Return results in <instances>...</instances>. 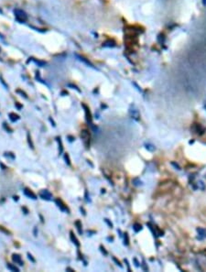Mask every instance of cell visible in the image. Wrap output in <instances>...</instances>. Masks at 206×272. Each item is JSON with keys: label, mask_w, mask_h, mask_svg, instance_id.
I'll return each instance as SVG.
<instances>
[{"label": "cell", "mask_w": 206, "mask_h": 272, "mask_svg": "<svg viewBox=\"0 0 206 272\" xmlns=\"http://www.w3.org/2000/svg\"><path fill=\"white\" fill-rule=\"evenodd\" d=\"M81 138L82 139V142H84V146L86 148H89L90 146V134L87 130H82L81 133Z\"/></svg>", "instance_id": "1"}, {"label": "cell", "mask_w": 206, "mask_h": 272, "mask_svg": "<svg viewBox=\"0 0 206 272\" xmlns=\"http://www.w3.org/2000/svg\"><path fill=\"white\" fill-rule=\"evenodd\" d=\"M39 196L41 197V199L43 200H47V201L51 200V193L49 192L48 190H42V191L39 192Z\"/></svg>", "instance_id": "2"}, {"label": "cell", "mask_w": 206, "mask_h": 272, "mask_svg": "<svg viewBox=\"0 0 206 272\" xmlns=\"http://www.w3.org/2000/svg\"><path fill=\"white\" fill-rule=\"evenodd\" d=\"M55 203H56V204L58 205V207H59L61 211L63 212H67V213H69V209H68V207L66 206L63 203V201L61 200H60V199H56L55 200Z\"/></svg>", "instance_id": "3"}, {"label": "cell", "mask_w": 206, "mask_h": 272, "mask_svg": "<svg viewBox=\"0 0 206 272\" xmlns=\"http://www.w3.org/2000/svg\"><path fill=\"white\" fill-rule=\"evenodd\" d=\"M82 106L84 107L85 109V115H86V120H87L88 124H90L91 126L93 125V122H92V115H91V113H90V109L88 108L87 106L85 105H82Z\"/></svg>", "instance_id": "4"}, {"label": "cell", "mask_w": 206, "mask_h": 272, "mask_svg": "<svg viewBox=\"0 0 206 272\" xmlns=\"http://www.w3.org/2000/svg\"><path fill=\"white\" fill-rule=\"evenodd\" d=\"M24 194L26 195L27 197H28V198H31V199H33V200H36V199H37V196H36L35 193L33 192L31 190L28 189V188H25V189H24Z\"/></svg>", "instance_id": "5"}, {"label": "cell", "mask_w": 206, "mask_h": 272, "mask_svg": "<svg viewBox=\"0 0 206 272\" xmlns=\"http://www.w3.org/2000/svg\"><path fill=\"white\" fill-rule=\"evenodd\" d=\"M12 259H13L14 262L18 263V265H20V266L23 265V262H22V260H21V257H20L19 255H18V254H13V255H12Z\"/></svg>", "instance_id": "6"}, {"label": "cell", "mask_w": 206, "mask_h": 272, "mask_svg": "<svg viewBox=\"0 0 206 272\" xmlns=\"http://www.w3.org/2000/svg\"><path fill=\"white\" fill-rule=\"evenodd\" d=\"M70 234H71V239H72V243H73V244L75 245L76 246L79 247V246H80V243H79V241H78V239L76 238V236H74V234H73L72 232H71Z\"/></svg>", "instance_id": "7"}, {"label": "cell", "mask_w": 206, "mask_h": 272, "mask_svg": "<svg viewBox=\"0 0 206 272\" xmlns=\"http://www.w3.org/2000/svg\"><path fill=\"white\" fill-rule=\"evenodd\" d=\"M9 118H10V120L12 122H16V120H18V119H19V117L18 115L14 114V113H10L9 114Z\"/></svg>", "instance_id": "8"}, {"label": "cell", "mask_w": 206, "mask_h": 272, "mask_svg": "<svg viewBox=\"0 0 206 272\" xmlns=\"http://www.w3.org/2000/svg\"><path fill=\"white\" fill-rule=\"evenodd\" d=\"M198 233H199L200 236H203V237H206V229H203V228H198L197 229Z\"/></svg>", "instance_id": "9"}, {"label": "cell", "mask_w": 206, "mask_h": 272, "mask_svg": "<svg viewBox=\"0 0 206 272\" xmlns=\"http://www.w3.org/2000/svg\"><path fill=\"white\" fill-rule=\"evenodd\" d=\"M7 267L8 269H10L11 271H19V269H18V267H15V266H13L12 264H7Z\"/></svg>", "instance_id": "10"}, {"label": "cell", "mask_w": 206, "mask_h": 272, "mask_svg": "<svg viewBox=\"0 0 206 272\" xmlns=\"http://www.w3.org/2000/svg\"><path fill=\"white\" fill-rule=\"evenodd\" d=\"M133 228L135 230V232H138V231H140L142 229V226H141V225H139V224H135L134 226H133Z\"/></svg>", "instance_id": "11"}, {"label": "cell", "mask_w": 206, "mask_h": 272, "mask_svg": "<svg viewBox=\"0 0 206 272\" xmlns=\"http://www.w3.org/2000/svg\"><path fill=\"white\" fill-rule=\"evenodd\" d=\"M75 225H76V226H77V229H78V232H79V234H82V229H81V227H82V224L80 223V221H76L75 222Z\"/></svg>", "instance_id": "12"}, {"label": "cell", "mask_w": 206, "mask_h": 272, "mask_svg": "<svg viewBox=\"0 0 206 272\" xmlns=\"http://www.w3.org/2000/svg\"><path fill=\"white\" fill-rule=\"evenodd\" d=\"M57 141L59 142V145H60V153H63V144H61V140L60 138H57Z\"/></svg>", "instance_id": "13"}, {"label": "cell", "mask_w": 206, "mask_h": 272, "mask_svg": "<svg viewBox=\"0 0 206 272\" xmlns=\"http://www.w3.org/2000/svg\"><path fill=\"white\" fill-rule=\"evenodd\" d=\"M64 159L66 160V163L68 165H71V162H70V159H69V155L68 154H65L64 155Z\"/></svg>", "instance_id": "14"}, {"label": "cell", "mask_w": 206, "mask_h": 272, "mask_svg": "<svg viewBox=\"0 0 206 272\" xmlns=\"http://www.w3.org/2000/svg\"><path fill=\"white\" fill-rule=\"evenodd\" d=\"M28 143H30V147H31V148H34V146H33V144H32V142H31V138H30V135H28Z\"/></svg>", "instance_id": "15"}, {"label": "cell", "mask_w": 206, "mask_h": 272, "mask_svg": "<svg viewBox=\"0 0 206 272\" xmlns=\"http://www.w3.org/2000/svg\"><path fill=\"white\" fill-rule=\"evenodd\" d=\"M28 258H30V260H31L32 262H35V259L32 258V256H31V255H30V253H28Z\"/></svg>", "instance_id": "16"}, {"label": "cell", "mask_w": 206, "mask_h": 272, "mask_svg": "<svg viewBox=\"0 0 206 272\" xmlns=\"http://www.w3.org/2000/svg\"><path fill=\"white\" fill-rule=\"evenodd\" d=\"M4 127H5V128H6L7 131H9V132H11V131H12V129H10L9 127H7V124H6V123H4Z\"/></svg>", "instance_id": "17"}, {"label": "cell", "mask_w": 206, "mask_h": 272, "mask_svg": "<svg viewBox=\"0 0 206 272\" xmlns=\"http://www.w3.org/2000/svg\"><path fill=\"white\" fill-rule=\"evenodd\" d=\"M114 260H115V262H116V264H117V265H119V267H122V265H121V264H120V262H119V261H117L116 259H115V258H114Z\"/></svg>", "instance_id": "18"}]
</instances>
